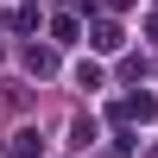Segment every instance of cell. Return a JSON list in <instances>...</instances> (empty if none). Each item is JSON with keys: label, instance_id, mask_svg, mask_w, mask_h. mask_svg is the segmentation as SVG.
<instances>
[{"label": "cell", "instance_id": "1", "mask_svg": "<svg viewBox=\"0 0 158 158\" xmlns=\"http://www.w3.org/2000/svg\"><path fill=\"white\" fill-rule=\"evenodd\" d=\"M108 114H114L120 127H127V120H139V127H152V120H158V95H146V89H139V95H120V101H114Z\"/></svg>", "mask_w": 158, "mask_h": 158}, {"label": "cell", "instance_id": "2", "mask_svg": "<svg viewBox=\"0 0 158 158\" xmlns=\"http://www.w3.org/2000/svg\"><path fill=\"white\" fill-rule=\"evenodd\" d=\"M0 158H44V139H38L32 127H19V133H13V146L0 152Z\"/></svg>", "mask_w": 158, "mask_h": 158}, {"label": "cell", "instance_id": "3", "mask_svg": "<svg viewBox=\"0 0 158 158\" xmlns=\"http://www.w3.org/2000/svg\"><path fill=\"white\" fill-rule=\"evenodd\" d=\"M89 44H95V51H120V44H127V32H120L114 19H101L95 32H89Z\"/></svg>", "mask_w": 158, "mask_h": 158}, {"label": "cell", "instance_id": "4", "mask_svg": "<svg viewBox=\"0 0 158 158\" xmlns=\"http://www.w3.org/2000/svg\"><path fill=\"white\" fill-rule=\"evenodd\" d=\"M25 70H32V76H51V70H57V51L32 44V51H25Z\"/></svg>", "mask_w": 158, "mask_h": 158}, {"label": "cell", "instance_id": "5", "mask_svg": "<svg viewBox=\"0 0 158 158\" xmlns=\"http://www.w3.org/2000/svg\"><path fill=\"white\" fill-rule=\"evenodd\" d=\"M51 32H57V44H76V19H70V13H57V19H51Z\"/></svg>", "mask_w": 158, "mask_h": 158}, {"label": "cell", "instance_id": "6", "mask_svg": "<svg viewBox=\"0 0 158 158\" xmlns=\"http://www.w3.org/2000/svg\"><path fill=\"white\" fill-rule=\"evenodd\" d=\"M76 89H101V63H76Z\"/></svg>", "mask_w": 158, "mask_h": 158}, {"label": "cell", "instance_id": "7", "mask_svg": "<svg viewBox=\"0 0 158 158\" xmlns=\"http://www.w3.org/2000/svg\"><path fill=\"white\" fill-rule=\"evenodd\" d=\"M70 146H95V120H76L70 127Z\"/></svg>", "mask_w": 158, "mask_h": 158}, {"label": "cell", "instance_id": "8", "mask_svg": "<svg viewBox=\"0 0 158 158\" xmlns=\"http://www.w3.org/2000/svg\"><path fill=\"white\" fill-rule=\"evenodd\" d=\"M108 6H133V0H108Z\"/></svg>", "mask_w": 158, "mask_h": 158}]
</instances>
